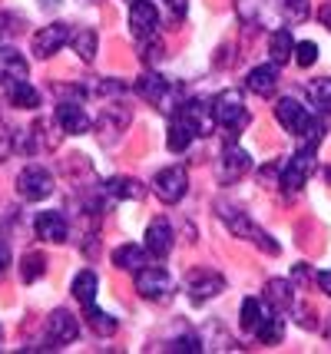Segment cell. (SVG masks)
Segmentation results:
<instances>
[{
	"label": "cell",
	"instance_id": "obj_1",
	"mask_svg": "<svg viewBox=\"0 0 331 354\" xmlns=\"http://www.w3.org/2000/svg\"><path fill=\"white\" fill-rule=\"evenodd\" d=\"M216 212L222 216V222L232 229V235H238V239H249L252 245H258L265 255H278V242L268 235L262 225H255L252 216L249 212H242L238 205H232V202H219L216 205Z\"/></svg>",
	"mask_w": 331,
	"mask_h": 354
},
{
	"label": "cell",
	"instance_id": "obj_2",
	"mask_svg": "<svg viewBox=\"0 0 331 354\" xmlns=\"http://www.w3.org/2000/svg\"><path fill=\"white\" fill-rule=\"evenodd\" d=\"M212 106H216L219 126H225L232 136H236L238 129H245V126L252 123V116H249V109H245V96L238 90H222L219 96L212 100Z\"/></svg>",
	"mask_w": 331,
	"mask_h": 354
},
{
	"label": "cell",
	"instance_id": "obj_3",
	"mask_svg": "<svg viewBox=\"0 0 331 354\" xmlns=\"http://www.w3.org/2000/svg\"><path fill=\"white\" fill-rule=\"evenodd\" d=\"M136 93H140L146 103H153L156 109H162V113H166V109L176 113V109L182 106V103H179V90H176L166 77H159V73H146V77H140Z\"/></svg>",
	"mask_w": 331,
	"mask_h": 354
},
{
	"label": "cell",
	"instance_id": "obj_4",
	"mask_svg": "<svg viewBox=\"0 0 331 354\" xmlns=\"http://www.w3.org/2000/svg\"><path fill=\"white\" fill-rule=\"evenodd\" d=\"M315 153H318L315 142H305L299 153L282 166V179H278V185H282L285 192H299L301 185L308 183V176H312V169H315Z\"/></svg>",
	"mask_w": 331,
	"mask_h": 354
},
{
	"label": "cell",
	"instance_id": "obj_5",
	"mask_svg": "<svg viewBox=\"0 0 331 354\" xmlns=\"http://www.w3.org/2000/svg\"><path fill=\"white\" fill-rule=\"evenodd\" d=\"M275 120H278V126H282L285 133H292V136H299V139L308 133V126L315 123V116L308 113V106L301 100H295V96H282L278 100Z\"/></svg>",
	"mask_w": 331,
	"mask_h": 354
},
{
	"label": "cell",
	"instance_id": "obj_6",
	"mask_svg": "<svg viewBox=\"0 0 331 354\" xmlns=\"http://www.w3.org/2000/svg\"><path fill=\"white\" fill-rule=\"evenodd\" d=\"M179 116L186 120V126H189L196 136H212L216 126H219V120H216V106H212L209 100H182Z\"/></svg>",
	"mask_w": 331,
	"mask_h": 354
},
{
	"label": "cell",
	"instance_id": "obj_7",
	"mask_svg": "<svg viewBox=\"0 0 331 354\" xmlns=\"http://www.w3.org/2000/svg\"><path fill=\"white\" fill-rule=\"evenodd\" d=\"M53 192V176L44 166H27L17 176V196L27 202H40Z\"/></svg>",
	"mask_w": 331,
	"mask_h": 354
},
{
	"label": "cell",
	"instance_id": "obj_8",
	"mask_svg": "<svg viewBox=\"0 0 331 354\" xmlns=\"http://www.w3.org/2000/svg\"><path fill=\"white\" fill-rule=\"evenodd\" d=\"M153 189H156V196L166 202V205H176V202L186 196V189H189V176H186L182 166H166V169L156 172Z\"/></svg>",
	"mask_w": 331,
	"mask_h": 354
},
{
	"label": "cell",
	"instance_id": "obj_9",
	"mask_svg": "<svg viewBox=\"0 0 331 354\" xmlns=\"http://www.w3.org/2000/svg\"><path fill=\"white\" fill-rule=\"evenodd\" d=\"M249 169H252V156L245 153L242 146L229 142V146L222 149V156H219V183L236 185L238 179H245V176H249Z\"/></svg>",
	"mask_w": 331,
	"mask_h": 354
},
{
	"label": "cell",
	"instance_id": "obj_10",
	"mask_svg": "<svg viewBox=\"0 0 331 354\" xmlns=\"http://www.w3.org/2000/svg\"><path fill=\"white\" fill-rule=\"evenodd\" d=\"M225 288V278L219 272H209V268H199V272H192L186 278V295H189L192 305H205V301H212L216 295H222Z\"/></svg>",
	"mask_w": 331,
	"mask_h": 354
},
{
	"label": "cell",
	"instance_id": "obj_11",
	"mask_svg": "<svg viewBox=\"0 0 331 354\" xmlns=\"http://www.w3.org/2000/svg\"><path fill=\"white\" fill-rule=\"evenodd\" d=\"M169 288H173V278H169V272L162 265H142L140 272H136V292L142 298L159 301V298L169 295Z\"/></svg>",
	"mask_w": 331,
	"mask_h": 354
},
{
	"label": "cell",
	"instance_id": "obj_12",
	"mask_svg": "<svg viewBox=\"0 0 331 354\" xmlns=\"http://www.w3.org/2000/svg\"><path fill=\"white\" fill-rule=\"evenodd\" d=\"M53 120H57V126L64 129L66 136H83V133H90V126H93V120H90L86 106H83V103H77V100H64V103H57Z\"/></svg>",
	"mask_w": 331,
	"mask_h": 354
},
{
	"label": "cell",
	"instance_id": "obj_13",
	"mask_svg": "<svg viewBox=\"0 0 331 354\" xmlns=\"http://www.w3.org/2000/svg\"><path fill=\"white\" fill-rule=\"evenodd\" d=\"M70 27L66 24H50V27H40V30L33 33V57H40V60H50L53 53H60L66 44H70Z\"/></svg>",
	"mask_w": 331,
	"mask_h": 354
},
{
	"label": "cell",
	"instance_id": "obj_14",
	"mask_svg": "<svg viewBox=\"0 0 331 354\" xmlns=\"http://www.w3.org/2000/svg\"><path fill=\"white\" fill-rule=\"evenodd\" d=\"M77 338H79V322L66 308H57L47 318V341H50V348H64V344H73Z\"/></svg>",
	"mask_w": 331,
	"mask_h": 354
},
{
	"label": "cell",
	"instance_id": "obj_15",
	"mask_svg": "<svg viewBox=\"0 0 331 354\" xmlns=\"http://www.w3.org/2000/svg\"><path fill=\"white\" fill-rule=\"evenodd\" d=\"M129 27L136 33V40H153L159 33V10L149 0H133L129 3Z\"/></svg>",
	"mask_w": 331,
	"mask_h": 354
},
{
	"label": "cell",
	"instance_id": "obj_16",
	"mask_svg": "<svg viewBox=\"0 0 331 354\" xmlns=\"http://www.w3.org/2000/svg\"><path fill=\"white\" fill-rule=\"evenodd\" d=\"M33 232L40 242H50V245H64L66 235H70V225H66L64 212H40L33 218Z\"/></svg>",
	"mask_w": 331,
	"mask_h": 354
},
{
	"label": "cell",
	"instance_id": "obj_17",
	"mask_svg": "<svg viewBox=\"0 0 331 354\" xmlns=\"http://www.w3.org/2000/svg\"><path fill=\"white\" fill-rule=\"evenodd\" d=\"M126 126H129V106H123V103H110V106L103 109V116H100L96 129H100V139H103V142H113V139H120L123 133H126Z\"/></svg>",
	"mask_w": 331,
	"mask_h": 354
},
{
	"label": "cell",
	"instance_id": "obj_18",
	"mask_svg": "<svg viewBox=\"0 0 331 354\" xmlns=\"http://www.w3.org/2000/svg\"><path fill=\"white\" fill-rule=\"evenodd\" d=\"M142 245L149 248L153 259H166V255L173 252V225H169L166 218H153V222L146 225V242H142Z\"/></svg>",
	"mask_w": 331,
	"mask_h": 354
},
{
	"label": "cell",
	"instance_id": "obj_19",
	"mask_svg": "<svg viewBox=\"0 0 331 354\" xmlns=\"http://www.w3.org/2000/svg\"><path fill=\"white\" fill-rule=\"evenodd\" d=\"M30 77V66L23 60V53L14 50V46H0V83H17V80Z\"/></svg>",
	"mask_w": 331,
	"mask_h": 354
},
{
	"label": "cell",
	"instance_id": "obj_20",
	"mask_svg": "<svg viewBox=\"0 0 331 354\" xmlns=\"http://www.w3.org/2000/svg\"><path fill=\"white\" fill-rule=\"evenodd\" d=\"M245 86H249L255 96H272L275 86H278V63H262V66L249 70Z\"/></svg>",
	"mask_w": 331,
	"mask_h": 354
},
{
	"label": "cell",
	"instance_id": "obj_21",
	"mask_svg": "<svg viewBox=\"0 0 331 354\" xmlns=\"http://www.w3.org/2000/svg\"><path fill=\"white\" fill-rule=\"evenodd\" d=\"M265 301H268V308L275 311V315H285L288 308H295L292 281H285V278H272V281L265 285Z\"/></svg>",
	"mask_w": 331,
	"mask_h": 354
},
{
	"label": "cell",
	"instance_id": "obj_22",
	"mask_svg": "<svg viewBox=\"0 0 331 354\" xmlns=\"http://www.w3.org/2000/svg\"><path fill=\"white\" fill-rule=\"evenodd\" d=\"M113 265H116V268H123V272H140L142 265H149V248L133 245V242L113 248Z\"/></svg>",
	"mask_w": 331,
	"mask_h": 354
},
{
	"label": "cell",
	"instance_id": "obj_23",
	"mask_svg": "<svg viewBox=\"0 0 331 354\" xmlns=\"http://www.w3.org/2000/svg\"><path fill=\"white\" fill-rule=\"evenodd\" d=\"M3 90H7L10 106H17V109H37V106H40V93H37V86H33L30 80H17V83H7Z\"/></svg>",
	"mask_w": 331,
	"mask_h": 354
},
{
	"label": "cell",
	"instance_id": "obj_24",
	"mask_svg": "<svg viewBox=\"0 0 331 354\" xmlns=\"http://www.w3.org/2000/svg\"><path fill=\"white\" fill-rule=\"evenodd\" d=\"M106 192H110L113 199H123V202H140L146 196V185L140 179H133V176H113L110 183H106Z\"/></svg>",
	"mask_w": 331,
	"mask_h": 354
},
{
	"label": "cell",
	"instance_id": "obj_25",
	"mask_svg": "<svg viewBox=\"0 0 331 354\" xmlns=\"http://www.w3.org/2000/svg\"><path fill=\"white\" fill-rule=\"evenodd\" d=\"M70 46H73V53H77L83 63H93L96 60V46H100V37H96V30H90V27H79V30L70 37Z\"/></svg>",
	"mask_w": 331,
	"mask_h": 354
},
{
	"label": "cell",
	"instance_id": "obj_26",
	"mask_svg": "<svg viewBox=\"0 0 331 354\" xmlns=\"http://www.w3.org/2000/svg\"><path fill=\"white\" fill-rule=\"evenodd\" d=\"M265 305L258 301V298H245L242 301V308H238V324H242V331H249V335H255L258 331V324L265 322Z\"/></svg>",
	"mask_w": 331,
	"mask_h": 354
},
{
	"label": "cell",
	"instance_id": "obj_27",
	"mask_svg": "<svg viewBox=\"0 0 331 354\" xmlns=\"http://www.w3.org/2000/svg\"><path fill=\"white\" fill-rule=\"evenodd\" d=\"M268 57H272V63H278V66L295 57V40H292V33L285 30V27L272 33V40H268Z\"/></svg>",
	"mask_w": 331,
	"mask_h": 354
},
{
	"label": "cell",
	"instance_id": "obj_28",
	"mask_svg": "<svg viewBox=\"0 0 331 354\" xmlns=\"http://www.w3.org/2000/svg\"><path fill=\"white\" fill-rule=\"evenodd\" d=\"M96 288H100V278H96V272H90V268H83V272L73 278V298H77L83 308L96 301Z\"/></svg>",
	"mask_w": 331,
	"mask_h": 354
},
{
	"label": "cell",
	"instance_id": "obj_29",
	"mask_svg": "<svg viewBox=\"0 0 331 354\" xmlns=\"http://www.w3.org/2000/svg\"><path fill=\"white\" fill-rule=\"evenodd\" d=\"M192 136H196V133H192L189 126H186V120L176 113V120L169 123V129H166V146H169L173 153H186V149H189V142H192Z\"/></svg>",
	"mask_w": 331,
	"mask_h": 354
},
{
	"label": "cell",
	"instance_id": "obj_30",
	"mask_svg": "<svg viewBox=\"0 0 331 354\" xmlns=\"http://www.w3.org/2000/svg\"><path fill=\"white\" fill-rule=\"evenodd\" d=\"M86 324L93 328L100 338H110V335H116V328H120L113 315H106V311L96 308V301H93V305H86Z\"/></svg>",
	"mask_w": 331,
	"mask_h": 354
},
{
	"label": "cell",
	"instance_id": "obj_31",
	"mask_svg": "<svg viewBox=\"0 0 331 354\" xmlns=\"http://www.w3.org/2000/svg\"><path fill=\"white\" fill-rule=\"evenodd\" d=\"M255 338L262 341V344H278V341L285 338V322H282V315H265V322L258 324V331H255Z\"/></svg>",
	"mask_w": 331,
	"mask_h": 354
},
{
	"label": "cell",
	"instance_id": "obj_32",
	"mask_svg": "<svg viewBox=\"0 0 331 354\" xmlns=\"http://www.w3.org/2000/svg\"><path fill=\"white\" fill-rule=\"evenodd\" d=\"M44 272H47V259L40 252H27L20 259V278H23V285H33L37 278H44Z\"/></svg>",
	"mask_w": 331,
	"mask_h": 354
},
{
	"label": "cell",
	"instance_id": "obj_33",
	"mask_svg": "<svg viewBox=\"0 0 331 354\" xmlns=\"http://www.w3.org/2000/svg\"><path fill=\"white\" fill-rule=\"evenodd\" d=\"M312 103L321 113H331V80H315L312 83Z\"/></svg>",
	"mask_w": 331,
	"mask_h": 354
},
{
	"label": "cell",
	"instance_id": "obj_34",
	"mask_svg": "<svg viewBox=\"0 0 331 354\" xmlns=\"http://www.w3.org/2000/svg\"><path fill=\"white\" fill-rule=\"evenodd\" d=\"M292 60H299V66H312L318 60V46L312 40H301V44H295V57Z\"/></svg>",
	"mask_w": 331,
	"mask_h": 354
},
{
	"label": "cell",
	"instance_id": "obj_35",
	"mask_svg": "<svg viewBox=\"0 0 331 354\" xmlns=\"http://www.w3.org/2000/svg\"><path fill=\"white\" fill-rule=\"evenodd\" d=\"M166 351H202V341L196 338V335H182V338L169 341Z\"/></svg>",
	"mask_w": 331,
	"mask_h": 354
},
{
	"label": "cell",
	"instance_id": "obj_36",
	"mask_svg": "<svg viewBox=\"0 0 331 354\" xmlns=\"http://www.w3.org/2000/svg\"><path fill=\"white\" fill-rule=\"evenodd\" d=\"M282 3L292 20H305V17L312 14V0H282Z\"/></svg>",
	"mask_w": 331,
	"mask_h": 354
},
{
	"label": "cell",
	"instance_id": "obj_37",
	"mask_svg": "<svg viewBox=\"0 0 331 354\" xmlns=\"http://www.w3.org/2000/svg\"><path fill=\"white\" fill-rule=\"evenodd\" d=\"M166 10H169V20H173V24H182V20H186V10H189V0H166Z\"/></svg>",
	"mask_w": 331,
	"mask_h": 354
},
{
	"label": "cell",
	"instance_id": "obj_38",
	"mask_svg": "<svg viewBox=\"0 0 331 354\" xmlns=\"http://www.w3.org/2000/svg\"><path fill=\"white\" fill-rule=\"evenodd\" d=\"M10 149H14V133H10V129H7V123L0 120V162L7 159V153H10Z\"/></svg>",
	"mask_w": 331,
	"mask_h": 354
},
{
	"label": "cell",
	"instance_id": "obj_39",
	"mask_svg": "<svg viewBox=\"0 0 331 354\" xmlns=\"http://www.w3.org/2000/svg\"><path fill=\"white\" fill-rule=\"evenodd\" d=\"M7 268H10V248H7V242L0 239V278L7 275Z\"/></svg>",
	"mask_w": 331,
	"mask_h": 354
},
{
	"label": "cell",
	"instance_id": "obj_40",
	"mask_svg": "<svg viewBox=\"0 0 331 354\" xmlns=\"http://www.w3.org/2000/svg\"><path fill=\"white\" fill-rule=\"evenodd\" d=\"M318 20H321V27H328V33H331V3H325V7L318 10Z\"/></svg>",
	"mask_w": 331,
	"mask_h": 354
},
{
	"label": "cell",
	"instance_id": "obj_41",
	"mask_svg": "<svg viewBox=\"0 0 331 354\" xmlns=\"http://www.w3.org/2000/svg\"><path fill=\"white\" fill-rule=\"evenodd\" d=\"M318 285H321V292H325V295L331 298V268H328V272H321V275H318Z\"/></svg>",
	"mask_w": 331,
	"mask_h": 354
},
{
	"label": "cell",
	"instance_id": "obj_42",
	"mask_svg": "<svg viewBox=\"0 0 331 354\" xmlns=\"http://www.w3.org/2000/svg\"><path fill=\"white\" fill-rule=\"evenodd\" d=\"M308 275V268H305V265H295V272H292V278H305Z\"/></svg>",
	"mask_w": 331,
	"mask_h": 354
},
{
	"label": "cell",
	"instance_id": "obj_43",
	"mask_svg": "<svg viewBox=\"0 0 331 354\" xmlns=\"http://www.w3.org/2000/svg\"><path fill=\"white\" fill-rule=\"evenodd\" d=\"M57 3H60V0H44V7H57Z\"/></svg>",
	"mask_w": 331,
	"mask_h": 354
},
{
	"label": "cell",
	"instance_id": "obj_44",
	"mask_svg": "<svg viewBox=\"0 0 331 354\" xmlns=\"http://www.w3.org/2000/svg\"><path fill=\"white\" fill-rule=\"evenodd\" d=\"M0 344H3V328H0Z\"/></svg>",
	"mask_w": 331,
	"mask_h": 354
},
{
	"label": "cell",
	"instance_id": "obj_45",
	"mask_svg": "<svg viewBox=\"0 0 331 354\" xmlns=\"http://www.w3.org/2000/svg\"><path fill=\"white\" fill-rule=\"evenodd\" d=\"M3 93H7V90H0V96H3Z\"/></svg>",
	"mask_w": 331,
	"mask_h": 354
}]
</instances>
